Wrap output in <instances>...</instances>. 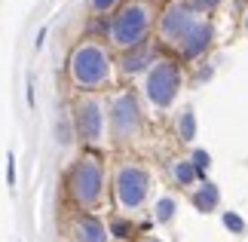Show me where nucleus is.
<instances>
[{"label": "nucleus", "instance_id": "nucleus-18", "mask_svg": "<svg viewBox=\"0 0 248 242\" xmlns=\"http://www.w3.org/2000/svg\"><path fill=\"white\" fill-rule=\"evenodd\" d=\"M6 184H9V187L16 184V157H13V153L6 157Z\"/></svg>", "mask_w": 248, "mask_h": 242}, {"label": "nucleus", "instance_id": "nucleus-13", "mask_svg": "<svg viewBox=\"0 0 248 242\" xmlns=\"http://www.w3.org/2000/svg\"><path fill=\"white\" fill-rule=\"evenodd\" d=\"M199 175V172H196V166H193V162H178V166H175V178L181 181V184H193V178Z\"/></svg>", "mask_w": 248, "mask_h": 242}, {"label": "nucleus", "instance_id": "nucleus-11", "mask_svg": "<svg viewBox=\"0 0 248 242\" xmlns=\"http://www.w3.org/2000/svg\"><path fill=\"white\" fill-rule=\"evenodd\" d=\"M193 202H196V209H199V211H212V209H217V187L205 181V184H202V190L193 193Z\"/></svg>", "mask_w": 248, "mask_h": 242}, {"label": "nucleus", "instance_id": "nucleus-15", "mask_svg": "<svg viewBox=\"0 0 248 242\" xmlns=\"http://www.w3.org/2000/svg\"><path fill=\"white\" fill-rule=\"evenodd\" d=\"M224 227L233 230V233H245V221L239 215H233V211H227V215H224Z\"/></svg>", "mask_w": 248, "mask_h": 242}, {"label": "nucleus", "instance_id": "nucleus-16", "mask_svg": "<svg viewBox=\"0 0 248 242\" xmlns=\"http://www.w3.org/2000/svg\"><path fill=\"white\" fill-rule=\"evenodd\" d=\"M171 215H175V199H159V206H156V221H169Z\"/></svg>", "mask_w": 248, "mask_h": 242}, {"label": "nucleus", "instance_id": "nucleus-21", "mask_svg": "<svg viewBox=\"0 0 248 242\" xmlns=\"http://www.w3.org/2000/svg\"><path fill=\"white\" fill-rule=\"evenodd\" d=\"M92 6L98 9V13H104V9H110V6H113V0H92Z\"/></svg>", "mask_w": 248, "mask_h": 242}, {"label": "nucleus", "instance_id": "nucleus-3", "mask_svg": "<svg viewBox=\"0 0 248 242\" xmlns=\"http://www.w3.org/2000/svg\"><path fill=\"white\" fill-rule=\"evenodd\" d=\"M144 31H147V13L141 6L123 9V13L113 18V28H110L113 40H117L120 46H135V43H141Z\"/></svg>", "mask_w": 248, "mask_h": 242}, {"label": "nucleus", "instance_id": "nucleus-1", "mask_svg": "<svg viewBox=\"0 0 248 242\" xmlns=\"http://www.w3.org/2000/svg\"><path fill=\"white\" fill-rule=\"evenodd\" d=\"M71 74L83 89H92V86H101L108 80V55L98 46H80L71 59Z\"/></svg>", "mask_w": 248, "mask_h": 242}, {"label": "nucleus", "instance_id": "nucleus-5", "mask_svg": "<svg viewBox=\"0 0 248 242\" xmlns=\"http://www.w3.org/2000/svg\"><path fill=\"white\" fill-rule=\"evenodd\" d=\"M71 190H74V196L80 202H86V206L95 202L98 193H101V169L95 166L92 160H83L71 175Z\"/></svg>", "mask_w": 248, "mask_h": 242}, {"label": "nucleus", "instance_id": "nucleus-2", "mask_svg": "<svg viewBox=\"0 0 248 242\" xmlns=\"http://www.w3.org/2000/svg\"><path fill=\"white\" fill-rule=\"evenodd\" d=\"M178 86H181V77H178V67L175 65H156L154 71H150L147 77V95H150V101L156 104V108H169L171 98H175V92H178Z\"/></svg>", "mask_w": 248, "mask_h": 242}, {"label": "nucleus", "instance_id": "nucleus-9", "mask_svg": "<svg viewBox=\"0 0 248 242\" xmlns=\"http://www.w3.org/2000/svg\"><path fill=\"white\" fill-rule=\"evenodd\" d=\"M77 123H80V132L86 135V138H98V135H101V111H98V104L86 101L80 108Z\"/></svg>", "mask_w": 248, "mask_h": 242}, {"label": "nucleus", "instance_id": "nucleus-20", "mask_svg": "<svg viewBox=\"0 0 248 242\" xmlns=\"http://www.w3.org/2000/svg\"><path fill=\"white\" fill-rule=\"evenodd\" d=\"M113 233H117V236H129V224H126V221H117V224H113Z\"/></svg>", "mask_w": 248, "mask_h": 242}, {"label": "nucleus", "instance_id": "nucleus-12", "mask_svg": "<svg viewBox=\"0 0 248 242\" xmlns=\"http://www.w3.org/2000/svg\"><path fill=\"white\" fill-rule=\"evenodd\" d=\"M193 135H196V117H193V111H184L181 113V138L193 141Z\"/></svg>", "mask_w": 248, "mask_h": 242}, {"label": "nucleus", "instance_id": "nucleus-14", "mask_svg": "<svg viewBox=\"0 0 248 242\" xmlns=\"http://www.w3.org/2000/svg\"><path fill=\"white\" fill-rule=\"evenodd\" d=\"M144 65H147V49H144V52H135V55H129V59L123 62V67H126L129 74H132V71H141Z\"/></svg>", "mask_w": 248, "mask_h": 242}, {"label": "nucleus", "instance_id": "nucleus-17", "mask_svg": "<svg viewBox=\"0 0 248 242\" xmlns=\"http://www.w3.org/2000/svg\"><path fill=\"white\" fill-rule=\"evenodd\" d=\"M190 162H193V166H196V172L202 175V169H208V153H205V150H196V153H193V160H190Z\"/></svg>", "mask_w": 248, "mask_h": 242}, {"label": "nucleus", "instance_id": "nucleus-10", "mask_svg": "<svg viewBox=\"0 0 248 242\" xmlns=\"http://www.w3.org/2000/svg\"><path fill=\"white\" fill-rule=\"evenodd\" d=\"M77 230H80V242H108V233L95 218H83Z\"/></svg>", "mask_w": 248, "mask_h": 242}, {"label": "nucleus", "instance_id": "nucleus-6", "mask_svg": "<svg viewBox=\"0 0 248 242\" xmlns=\"http://www.w3.org/2000/svg\"><path fill=\"white\" fill-rule=\"evenodd\" d=\"M113 129H117V135H129L132 129L138 126V104L132 95H120L117 101H113Z\"/></svg>", "mask_w": 248, "mask_h": 242}, {"label": "nucleus", "instance_id": "nucleus-8", "mask_svg": "<svg viewBox=\"0 0 248 242\" xmlns=\"http://www.w3.org/2000/svg\"><path fill=\"white\" fill-rule=\"evenodd\" d=\"M208 40H212V28L196 22V25L184 34V55H187V59H196V55L208 46Z\"/></svg>", "mask_w": 248, "mask_h": 242}, {"label": "nucleus", "instance_id": "nucleus-19", "mask_svg": "<svg viewBox=\"0 0 248 242\" xmlns=\"http://www.w3.org/2000/svg\"><path fill=\"white\" fill-rule=\"evenodd\" d=\"M217 3H221V0H193V6H196V9H215Z\"/></svg>", "mask_w": 248, "mask_h": 242}, {"label": "nucleus", "instance_id": "nucleus-4", "mask_svg": "<svg viewBox=\"0 0 248 242\" xmlns=\"http://www.w3.org/2000/svg\"><path fill=\"white\" fill-rule=\"evenodd\" d=\"M147 196V175L138 166H123L117 172V199L126 209H138Z\"/></svg>", "mask_w": 248, "mask_h": 242}, {"label": "nucleus", "instance_id": "nucleus-7", "mask_svg": "<svg viewBox=\"0 0 248 242\" xmlns=\"http://www.w3.org/2000/svg\"><path fill=\"white\" fill-rule=\"evenodd\" d=\"M193 13H190L187 6H171L166 18H163V34L171 37V40H184V34L193 28Z\"/></svg>", "mask_w": 248, "mask_h": 242}]
</instances>
